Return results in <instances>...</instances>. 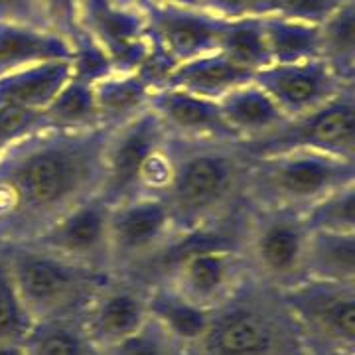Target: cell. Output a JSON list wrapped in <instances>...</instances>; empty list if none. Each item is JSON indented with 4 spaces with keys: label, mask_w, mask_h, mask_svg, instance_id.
<instances>
[{
    "label": "cell",
    "mask_w": 355,
    "mask_h": 355,
    "mask_svg": "<svg viewBox=\"0 0 355 355\" xmlns=\"http://www.w3.org/2000/svg\"><path fill=\"white\" fill-rule=\"evenodd\" d=\"M139 6L150 53L168 71L217 50L223 16L188 2H142Z\"/></svg>",
    "instance_id": "cell-10"
},
{
    "label": "cell",
    "mask_w": 355,
    "mask_h": 355,
    "mask_svg": "<svg viewBox=\"0 0 355 355\" xmlns=\"http://www.w3.org/2000/svg\"><path fill=\"white\" fill-rule=\"evenodd\" d=\"M176 237L162 198L139 196L113 203L109 216V272L142 282Z\"/></svg>",
    "instance_id": "cell-8"
},
{
    "label": "cell",
    "mask_w": 355,
    "mask_h": 355,
    "mask_svg": "<svg viewBox=\"0 0 355 355\" xmlns=\"http://www.w3.org/2000/svg\"><path fill=\"white\" fill-rule=\"evenodd\" d=\"M308 355H355V354H343V352H310Z\"/></svg>",
    "instance_id": "cell-37"
},
{
    "label": "cell",
    "mask_w": 355,
    "mask_h": 355,
    "mask_svg": "<svg viewBox=\"0 0 355 355\" xmlns=\"http://www.w3.org/2000/svg\"><path fill=\"white\" fill-rule=\"evenodd\" d=\"M111 203L95 193L79 202L40 233L32 243L76 263L109 272Z\"/></svg>",
    "instance_id": "cell-14"
},
{
    "label": "cell",
    "mask_w": 355,
    "mask_h": 355,
    "mask_svg": "<svg viewBox=\"0 0 355 355\" xmlns=\"http://www.w3.org/2000/svg\"><path fill=\"white\" fill-rule=\"evenodd\" d=\"M217 50L227 55L231 62L251 71L253 76L263 67L272 64L263 22L259 16H251V14L225 18L219 34Z\"/></svg>",
    "instance_id": "cell-26"
},
{
    "label": "cell",
    "mask_w": 355,
    "mask_h": 355,
    "mask_svg": "<svg viewBox=\"0 0 355 355\" xmlns=\"http://www.w3.org/2000/svg\"><path fill=\"white\" fill-rule=\"evenodd\" d=\"M174 174L164 193L176 235L214 227L247 205L249 154L239 142L172 139Z\"/></svg>",
    "instance_id": "cell-2"
},
{
    "label": "cell",
    "mask_w": 355,
    "mask_h": 355,
    "mask_svg": "<svg viewBox=\"0 0 355 355\" xmlns=\"http://www.w3.org/2000/svg\"><path fill=\"white\" fill-rule=\"evenodd\" d=\"M18 296L32 322L79 316L111 272L65 259L38 243L2 245Z\"/></svg>",
    "instance_id": "cell-4"
},
{
    "label": "cell",
    "mask_w": 355,
    "mask_h": 355,
    "mask_svg": "<svg viewBox=\"0 0 355 355\" xmlns=\"http://www.w3.org/2000/svg\"><path fill=\"white\" fill-rule=\"evenodd\" d=\"M153 81L132 71H111L93 81V95L101 127L114 128L132 121L135 116L150 109L154 91Z\"/></svg>",
    "instance_id": "cell-19"
},
{
    "label": "cell",
    "mask_w": 355,
    "mask_h": 355,
    "mask_svg": "<svg viewBox=\"0 0 355 355\" xmlns=\"http://www.w3.org/2000/svg\"><path fill=\"white\" fill-rule=\"evenodd\" d=\"M280 294L308 354H355V282L306 279Z\"/></svg>",
    "instance_id": "cell-9"
},
{
    "label": "cell",
    "mask_w": 355,
    "mask_h": 355,
    "mask_svg": "<svg viewBox=\"0 0 355 355\" xmlns=\"http://www.w3.org/2000/svg\"><path fill=\"white\" fill-rule=\"evenodd\" d=\"M166 140L168 132L150 109L121 127L111 128L103 160L99 190L103 198L111 205L137 198L144 168Z\"/></svg>",
    "instance_id": "cell-11"
},
{
    "label": "cell",
    "mask_w": 355,
    "mask_h": 355,
    "mask_svg": "<svg viewBox=\"0 0 355 355\" xmlns=\"http://www.w3.org/2000/svg\"><path fill=\"white\" fill-rule=\"evenodd\" d=\"M111 128H40L0 154V245L36 239L67 209L99 193Z\"/></svg>",
    "instance_id": "cell-1"
},
{
    "label": "cell",
    "mask_w": 355,
    "mask_h": 355,
    "mask_svg": "<svg viewBox=\"0 0 355 355\" xmlns=\"http://www.w3.org/2000/svg\"><path fill=\"white\" fill-rule=\"evenodd\" d=\"M51 62H71V42L62 30L0 22V77Z\"/></svg>",
    "instance_id": "cell-17"
},
{
    "label": "cell",
    "mask_w": 355,
    "mask_h": 355,
    "mask_svg": "<svg viewBox=\"0 0 355 355\" xmlns=\"http://www.w3.org/2000/svg\"><path fill=\"white\" fill-rule=\"evenodd\" d=\"M241 146L249 156L298 150L355 160V85L314 111L284 119L272 132Z\"/></svg>",
    "instance_id": "cell-7"
},
{
    "label": "cell",
    "mask_w": 355,
    "mask_h": 355,
    "mask_svg": "<svg viewBox=\"0 0 355 355\" xmlns=\"http://www.w3.org/2000/svg\"><path fill=\"white\" fill-rule=\"evenodd\" d=\"M253 79L286 119L314 111L342 89L355 85L342 81L320 58L294 64H270L257 71Z\"/></svg>",
    "instance_id": "cell-15"
},
{
    "label": "cell",
    "mask_w": 355,
    "mask_h": 355,
    "mask_svg": "<svg viewBox=\"0 0 355 355\" xmlns=\"http://www.w3.org/2000/svg\"><path fill=\"white\" fill-rule=\"evenodd\" d=\"M186 355H308L282 294L247 275L221 306L211 310L202 336Z\"/></svg>",
    "instance_id": "cell-3"
},
{
    "label": "cell",
    "mask_w": 355,
    "mask_h": 355,
    "mask_svg": "<svg viewBox=\"0 0 355 355\" xmlns=\"http://www.w3.org/2000/svg\"><path fill=\"white\" fill-rule=\"evenodd\" d=\"M97 355H186V345L148 318L137 334L111 347L99 349Z\"/></svg>",
    "instance_id": "cell-32"
},
{
    "label": "cell",
    "mask_w": 355,
    "mask_h": 355,
    "mask_svg": "<svg viewBox=\"0 0 355 355\" xmlns=\"http://www.w3.org/2000/svg\"><path fill=\"white\" fill-rule=\"evenodd\" d=\"M345 2L349 0H253L249 14L320 24Z\"/></svg>",
    "instance_id": "cell-31"
},
{
    "label": "cell",
    "mask_w": 355,
    "mask_h": 355,
    "mask_svg": "<svg viewBox=\"0 0 355 355\" xmlns=\"http://www.w3.org/2000/svg\"><path fill=\"white\" fill-rule=\"evenodd\" d=\"M219 109L233 139L241 144L272 132L286 119L254 79L225 95Z\"/></svg>",
    "instance_id": "cell-20"
},
{
    "label": "cell",
    "mask_w": 355,
    "mask_h": 355,
    "mask_svg": "<svg viewBox=\"0 0 355 355\" xmlns=\"http://www.w3.org/2000/svg\"><path fill=\"white\" fill-rule=\"evenodd\" d=\"M193 2L217 16L235 18V16H247L253 0H193Z\"/></svg>",
    "instance_id": "cell-35"
},
{
    "label": "cell",
    "mask_w": 355,
    "mask_h": 355,
    "mask_svg": "<svg viewBox=\"0 0 355 355\" xmlns=\"http://www.w3.org/2000/svg\"><path fill=\"white\" fill-rule=\"evenodd\" d=\"M77 18L114 71H132L146 60L150 48L135 0H77Z\"/></svg>",
    "instance_id": "cell-13"
},
{
    "label": "cell",
    "mask_w": 355,
    "mask_h": 355,
    "mask_svg": "<svg viewBox=\"0 0 355 355\" xmlns=\"http://www.w3.org/2000/svg\"><path fill=\"white\" fill-rule=\"evenodd\" d=\"M318 58L345 83H355V0L318 24Z\"/></svg>",
    "instance_id": "cell-25"
},
{
    "label": "cell",
    "mask_w": 355,
    "mask_h": 355,
    "mask_svg": "<svg viewBox=\"0 0 355 355\" xmlns=\"http://www.w3.org/2000/svg\"><path fill=\"white\" fill-rule=\"evenodd\" d=\"M310 229L302 211L249 205L241 235L247 275L284 292L306 280Z\"/></svg>",
    "instance_id": "cell-6"
},
{
    "label": "cell",
    "mask_w": 355,
    "mask_h": 355,
    "mask_svg": "<svg viewBox=\"0 0 355 355\" xmlns=\"http://www.w3.org/2000/svg\"><path fill=\"white\" fill-rule=\"evenodd\" d=\"M79 322L97 352L127 340L148 322V284L111 272L79 314Z\"/></svg>",
    "instance_id": "cell-12"
},
{
    "label": "cell",
    "mask_w": 355,
    "mask_h": 355,
    "mask_svg": "<svg viewBox=\"0 0 355 355\" xmlns=\"http://www.w3.org/2000/svg\"><path fill=\"white\" fill-rule=\"evenodd\" d=\"M306 279L355 282V233L310 231Z\"/></svg>",
    "instance_id": "cell-22"
},
{
    "label": "cell",
    "mask_w": 355,
    "mask_h": 355,
    "mask_svg": "<svg viewBox=\"0 0 355 355\" xmlns=\"http://www.w3.org/2000/svg\"><path fill=\"white\" fill-rule=\"evenodd\" d=\"M310 231L355 233V184L320 198L302 211Z\"/></svg>",
    "instance_id": "cell-29"
},
{
    "label": "cell",
    "mask_w": 355,
    "mask_h": 355,
    "mask_svg": "<svg viewBox=\"0 0 355 355\" xmlns=\"http://www.w3.org/2000/svg\"><path fill=\"white\" fill-rule=\"evenodd\" d=\"M71 77V62L34 65L0 77V105L42 113Z\"/></svg>",
    "instance_id": "cell-21"
},
{
    "label": "cell",
    "mask_w": 355,
    "mask_h": 355,
    "mask_svg": "<svg viewBox=\"0 0 355 355\" xmlns=\"http://www.w3.org/2000/svg\"><path fill=\"white\" fill-rule=\"evenodd\" d=\"M26 355H97L79 316L40 320L22 340Z\"/></svg>",
    "instance_id": "cell-27"
},
{
    "label": "cell",
    "mask_w": 355,
    "mask_h": 355,
    "mask_svg": "<svg viewBox=\"0 0 355 355\" xmlns=\"http://www.w3.org/2000/svg\"><path fill=\"white\" fill-rule=\"evenodd\" d=\"M44 128L64 130V132H81L101 127L93 83L79 79L71 73L65 85L50 101V105L42 111Z\"/></svg>",
    "instance_id": "cell-23"
},
{
    "label": "cell",
    "mask_w": 355,
    "mask_h": 355,
    "mask_svg": "<svg viewBox=\"0 0 355 355\" xmlns=\"http://www.w3.org/2000/svg\"><path fill=\"white\" fill-rule=\"evenodd\" d=\"M0 355H26V349L22 342L0 343Z\"/></svg>",
    "instance_id": "cell-36"
},
{
    "label": "cell",
    "mask_w": 355,
    "mask_h": 355,
    "mask_svg": "<svg viewBox=\"0 0 355 355\" xmlns=\"http://www.w3.org/2000/svg\"><path fill=\"white\" fill-rule=\"evenodd\" d=\"M253 77L251 71L216 50L176 65L166 77L164 85L219 103L233 89L251 81Z\"/></svg>",
    "instance_id": "cell-18"
},
{
    "label": "cell",
    "mask_w": 355,
    "mask_h": 355,
    "mask_svg": "<svg viewBox=\"0 0 355 355\" xmlns=\"http://www.w3.org/2000/svg\"><path fill=\"white\" fill-rule=\"evenodd\" d=\"M150 111L168 137L184 142H237L223 121L219 103L174 87H158Z\"/></svg>",
    "instance_id": "cell-16"
},
{
    "label": "cell",
    "mask_w": 355,
    "mask_h": 355,
    "mask_svg": "<svg viewBox=\"0 0 355 355\" xmlns=\"http://www.w3.org/2000/svg\"><path fill=\"white\" fill-rule=\"evenodd\" d=\"M261 22L272 64H294L318 58V24L270 16L261 18Z\"/></svg>",
    "instance_id": "cell-28"
},
{
    "label": "cell",
    "mask_w": 355,
    "mask_h": 355,
    "mask_svg": "<svg viewBox=\"0 0 355 355\" xmlns=\"http://www.w3.org/2000/svg\"><path fill=\"white\" fill-rule=\"evenodd\" d=\"M40 128H44L42 113L0 105V154Z\"/></svg>",
    "instance_id": "cell-33"
},
{
    "label": "cell",
    "mask_w": 355,
    "mask_h": 355,
    "mask_svg": "<svg viewBox=\"0 0 355 355\" xmlns=\"http://www.w3.org/2000/svg\"><path fill=\"white\" fill-rule=\"evenodd\" d=\"M209 314L211 310L191 304L160 282L148 284V318L184 345L202 336Z\"/></svg>",
    "instance_id": "cell-24"
},
{
    "label": "cell",
    "mask_w": 355,
    "mask_h": 355,
    "mask_svg": "<svg viewBox=\"0 0 355 355\" xmlns=\"http://www.w3.org/2000/svg\"><path fill=\"white\" fill-rule=\"evenodd\" d=\"M0 22L50 26V0H0Z\"/></svg>",
    "instance_id": "cell-34"
},
{
    "label": "cell",
    "mask_w": 355,
    "mask_h": 355,
    "mask_svg": "<svg viewBox=\"0 0 355 355\" xmlns=\"http://www.w3.org/2000/svg\"><path fill=\"white\" fill-rule=\"evenodd\" d=\"M355 184V160L318 153L249 156L245 198L253 207L304 211L320 198Z\"/></svg>",
    "instance_id": "cell-5"
},
{
    "label": "cell",
    "mask_w": 355,
    "mask_h": 355,
    "mask_svg": "<svg viewBox=\"0 0 355 355\" xmlns=\"http://www.w3.org/2000/svg\"><path fill=\"white\" fill-rule=\"evenodd\" d=\"M32 318L28 316L24 304L14 286L10 270L4 259L0 245V343L22 342L32 326Z\"/></svg>",
    "instance_id": "cell-30"
}]
</instances>
